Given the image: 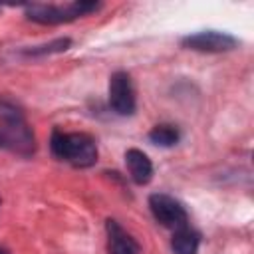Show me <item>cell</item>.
Returning <instances> with one entry per match:
<instances>
[{
	"instance_id": "1",
	"label": "cell",
	"mask_w": 254,
	"mask_h": 254,
	"mask_svg": "<svg viewBox=\"0 0 254 254\" xmlns=\"http://www.w3.org/2000/svg\"><path fill=\"white\" fill-rule=\"evenodd\" d=\"M0 149L20 157L36 153V137L22 113L6 103H0Z\"/></svg>"
},
{
	"instance_id": "2",
	"label": "cell",
	"mask_w": 254,
	"mask_h": 254,
	"mask_svg": "<svg viewBox=\"0 0 254 254\" xmlns=\"http://www.w3.org/2000/svg\"><path fill=\"white\" fill-rule=\"evenodd\" d=\"M50 149L60 161H67L77 169H87L97 161L95 139L87 133H65L54 129L50 137Z\"/></svg>"
},
{
	"instance_id": "3",
	"label": "cell",
	"mask_w": 254,
	"mask_h": 254,
	"mask_svg": "<svg viewBox=\"0 0 254 254\" xmlns=\"http://www.w3.org/2000/svg\"><path fill=\"white\" fill-rule=\"evenodd\" d=\"M101 8L99 2H91V0H75L64 6H56V4H26L24 6V14L28 20L36 22V24H44V26H56V24H65L71 22L75 18L87 16L91 12H97Z\"/></svg>"
},
{
	"instance_id": "4",
	"label": "cell",
	"mask_w": 254,
	"mask_h": 254,
	"mask_svg": "<svg viewBox=\"0 0 254 254\" xmlns=\"http://www.w3.org/2000/svg\"><path fill=\"white\" fill-rule=\"evenodd\" d=\"M149 208H151L153 218L165 228L179 230V228L189 224V214H187L185 206L177 198H173L171 194L153 192L149 196Z\"/></svg>"
},
{
	"instance_id": "5",
	"label": "cell",
	"mask_w": 254,
	"mask_h": 254,
	"mask_svg": "<svg viewBox=\"0 0 254 254\" xmlns=\"http://www.w3.org/2000/svg\"><path fill=\"white\" fill-rule=\"evenodd\" d=\"M181 46L185 50L202 52V54H222V52L236 50L238 40L226 32L204 30V32H196V34H189V36L181 38Z\"/></svg>"
},
{
	"instance_id": "6",
	"label": "cell",
	"mask_w": 254,
	"mask_h": 254,
	"mask_svg": "<svg viewBox=\"0 0 254 254\" xmlns=\"http://www.w3.org/2000/svg\"><path fill=\"white\" fill-rule=\"evenodd\" d=\"M109 107L121 117L135 113L137 97H135L133 79L127 71H115L109 77Z\"/></svg>"
},
{
	"instance_id": "7",
	"label": "cell",
	"mask_w": 254,
	"mask_h": 254,
	"mask_svg": "<svg viewBox=\"0 0 254 254\" xmlns=\"http://www.w3.org/2000/svg\"><path fill=\"white\" fill-rule=\"evenodd\" d=\"M105 232H107V254H139L141 252L139 242L117 220L107 218Z\"/></svg>"
},
{
	"instance_id": "8",
	"label": "cell",
	"mask_w": 254,
	"mask_h": 254,
	"mask_svg": "<svg viewBox=\"0 0 254 254\" xmlns=\"http://www.w3.org/2000/svg\"><path fill=\"white\" fill-rule=\"evenodd\" d=\"M125 165H127L129 177L135 185H147L153 179V163L143 151L127 149L125 151Z\"/></svg>"
},
{
	"instance_id": "9",
	"label": "cell",
	"mask_w": 254,
	"mask_h": 254,
	"mask_svg": "<svg viewBox=\"0 0 254 254\" xmlns=\"http://www.w3.org/2000/svg\"><path fill=\"white\" fill-rule=\"evenodd\" d=\"M198 246H200V234L189 224L173 232V238H171L173 254H196Z\"/></svg>"
},
{
	"instance_id": "10",
	"label": "cell",
	"mask_w": 254,
	"mask_h": 254,
	"mask_svg": "<svg viewBox=\"0 0 254 254\" xmlns=\"http://www.w3.org/2000/svg\"><path fill=\"white\" fill-rule=\"evenodd\" d=\"M149 141L157 147H173L179 143L181 139V131L177 125H171V123H159L155 125L151 131H149Z\"/></svg>"
},
{
	"instance_id": "11",
	"label": "cell",
	"mask_w": 254,
	"mask_h": 254,
	"mask_svg": "<svg viewBox=\"0 0 254 254\" xmlns=\"http://www.w3.org/2000/svg\"><path fill=\"white\" fill-rule=\"evenodd\" d=\"M69 46H71V40H69V38H58V40H52V42L42 44V46L26 48V50H22V54H24V56H32V58H36V56H46V54H60V52H65V50H69Z\"/></svg>"
},
{
	"instance_id": "12",
	"label": "cell",
	"mask_w": 254,
	"mask_h": 254,
	"mask_svg": "<svg viewBox=\"0 0 254 254\" xmlns=\"http://www.w3.org/2000/svg\"><path fill=\"white\" fill-rule=\"evenodd\" d=\"M0 254H8V250H4V248H0Z\"/></svg>"
}]
</instances>
